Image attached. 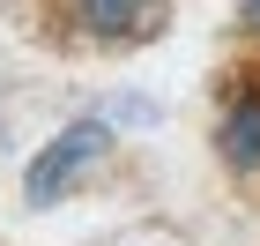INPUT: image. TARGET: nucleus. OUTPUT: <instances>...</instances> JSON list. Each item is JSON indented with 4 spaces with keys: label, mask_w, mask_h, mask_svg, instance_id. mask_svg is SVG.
Instances as JSON below:
<instances>
[{
    "label": "nucleus",
    "mask_w": 260,
    "mask_h": 246,
    "mask_svg": "<svg viewBox=\"0 0 260 246\" xmlns=\"http://www.w3.org/2000/svg\"><path fill=\"white\" fill-rule=\"evenodd\" d=\"M60 15H67V30L89 38V45H134V38L156 30L164 0H60Z\"/></svg>",
    "instance_id": "2"
},
{
    "label": "nucleus",
    "mask_w": 260,
    "mask_h": 246,
    "mask_svg": "<svg viewBox=\"0 0 260 246\" xmlns=\"http://www.w3.org/2000/svg\"><path fill=\"white\" fill-rule=\"evenodd\" d=\"M238 30H245V38H260V0H238Z\"/></svg>",
    "instance_id": "4"
},
{
    "label": "nucleus",
    "mask_w": 260,
    "mask_h": 246,
    "mask_svg": "<svg viewBox=\"0 0 260 246\" xmlns=\"http://www.w3.org/2000/svg\"><path fill=\"white\" fill-rule=\"evenodd\" d=\"M112 149H119V134H112L104 112L67 120L52 142H38V157L22 164V202H30V209H60L75 186H89V172H104Z\"/></svg>",
    "instance_id": "1"
},
{
    "label": "nucleus",
    "mask_w": 260,
    "mask_h": 246,
    "mask_svg": "<svg viewBox=\"0 0 260 246\" xmlns=\"http://www.w3.org/2000/svg\"><path fill=\"white\" fill-rule=\"evenodd\" d=\"M216 157L231 172H260V75H231L216 112Z\"/></svg>",
    "instance_id": "3"
}]
</instances>
